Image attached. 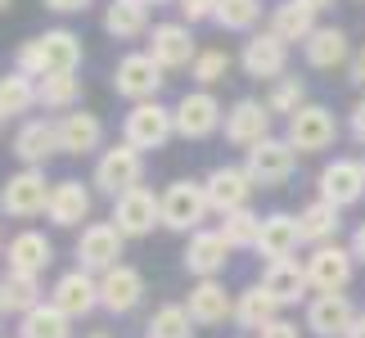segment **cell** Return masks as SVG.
Here are the masks:
<instances>
[{
    "label": "cell",
    "instance_id": "6da1fadb",
    "mask_svg": "<svg viewBox=\"0 0 365 338\" xmlns=\"http://www.w3.org/2000/svg\"><path fill=\"white\" fill-rule=\"evenodd\" d=\"M81 68V36L73 27H46L41 36L23 41L19 50H14V73L23 77H50V73H77Z\"/></svg>",
    "mask_w": 365,
    "mask_h": 338
},
{
    "label": "cell",
    "instance_id": "7a4b0ae2",
    "mask_svg": "<svg viewBox=\"0 0 365 338\" xmlns=\"http://www.w3.org/2000/svg\"><path fill=\"white\" fill-rule=\"evenodd\" d=\"M91 185L108 194V199H122L126 190L145 185V153L131 149L126 140H118V145H108L100 158H95V172H91Z\"/></svg>",
    "mask_w": 365,
    "mask_h": 338
},
{
    "label": "cell",
    "instance_id": "3957f363",
    "mask_svg": "<svg viewBox=\"0 0 365 338\" xmlns=\"http://www.w3.org/2000/svg\"><path fill=\"white\" fill-rule=\"evenodd\" d=\"M207 217H212V203H207L203 180L180 176V180H172V185L163 190V225H167V230L194 235V230H203Z\"/></svg>",
    "mask_w": 365,
    "mask_h": 338
},
{
    "label": "cell",
    "instance_id": "277c9868",
    "mask_svg": "<svg viewBox=\"0 0 365 338\" xmlns=\"http://www.w3.org/2000/svg\"><path fill=\"white\" fill-rule=\"evenodd\" d=\"M50 190H54V180H46L41 167H19L0 185V212L14 221H32L50 208Z\"/></svg>",
    "mask_w": 365,
    "mask_h": 338
},
{
    "label": "cell",
    "instance_id": "5b68a950",
    "mask_svg": "<svg viewBox=\"0 0 365 338\" xmlns=\"http://www.w3.org/2000/svg\"><path fill=\"white\" fill-rule=\"evenodd\" d=\"M244 172L252 176L257 190H279L298 172V149H293L284 135H271V140H262V145H252L244 153Z\"/></svg>",
    "mask_w": 365,
    "mask_h": 338
},
{
    "label": "cell",
    "instance_id": "8992f818",
    "mask_svg": "<svg viewBox=\"0 0 365 338\" xmlns=\"http://www.w3.org/2000/svg\"><path fill=\"white\" fill-rule=\"evenodd\" d=\"M163 86H167V73L149 59V50L122 54L118 68H113V91H118V100H126V104H149V100H158Z\"/></svg>",
    "mask_w": 365,
    "mask_h": 338
},
{
    "label": "cell",
    "instance_id": "52a82bcc",
    "mask_svg": "<svg viewBox=\"0 0 365 338\" xmlns=\"http://www.w3.org/2000/svg\"><path fill=\"white\" fill-rule=\"evenodd\" d=\"M172 135H176V118H172V108L158 104V100L131 104V113L122 118V140H126L131 149H140V153L163 149Z\"/></svg>",
    "mask_w": 365,
    "mask_h": 338
},
{
    "label": "cell",
    "instance_id": "ba28073f",
    "mask_svg": "<svg viewBox=\"0 0 365 338\" xmlns=\"http://www.w3.org/2000/svg\"><path fill=\"white\" fill-rule=\"evenodd\" d=\"M307 280H312V293H347L356 275V257L347 244H320L302 257Z\"/></svg>",
    "mask_w": 365,
    "mask_h": 338
},
{
    "label": "cell",
    "instance_id": "9c48e42d",
    "mask_svg": "<svg viewBox=\"0 0 365 338\" xmlns=\"http://www.w3.org/2000/svg\"><path fill=\"white\" fill-rule=\"evenodd\" d=\"M284 140L298 153H325V149H334V140H339V118H334V108H325V104H302L284 122Z\"/></svg>",
    "mask_w": 365,
    "mask_h": 338
},
{
    "label": "cell",
    "instance_id": "30bf717a",
    "mask_svg": "<svg viewBox=\"0 0 365 338\" xmlns=\"http://www.w3.org/2000/svg\"><path fill=\"white\" fill-rule=\"evenodd\" d=\"M172 118H176V135L180 140H207L226 126V108L212 91H185L180 100L172 104Z\"/></svg>",
    "mask_w": 365,
    "mask_h": 338
},
{
    "label": "cell",
    "instance_id": "8fae6325",
    "mask_svg": "<svg viewBox=\"0 0 365 338\" xmlns=\"http://www.w3.org/2000/svg\"><path fill=\"white\" fill-rule=\"evenodd\" d=\"M149 59L163 68V73H180V68H194V59H199V41H194V32L185 23H153L149 27Z\"/></svg>",
    "mask_w": 365,
    "mask_h": 338
},
{
    "label": "cell",
    "instance_id": "7c38bea8",
    "mask_svg": "<svg viewBox=\"0 0 365 338\" xmlns=\"http://www.w3.org/2000/svg\"><path fill=\"white\" fill-rule=\"evenodd\" d=\"M122 230V239H145L153 235V225H163V194H153L149 185L126 190L122 199H113V217H108Z\"/></svg>",
    "mask_w": 365,
    "mask_h": 338
},
{
    "label": "cell",
    "instance_id": "4fadbf2b",
    "mask_svg": "<svg viewBox=\"0 0 365 338\" xmlns=\"http://www.w3.org/2000/svg\"><path fill=\"white\" fill-rule=\"evenodd\" d=\"M122 230L113 221H91V225H81V235H77V266L81 271H91V275H104V271H113V266H122Z\"/></svg>",
    "mask_w": 365,
    "mask_h": 338
},
{
    "label": "cell",
    "instance_id": "5bb4252c",
    "mask_svg": "<svg viewBox=\"0 0 365 338\" xmlns=\"http://www.w3.org/2000/svg\"><path fill=\"white\" fill-rule=\"evenodd\" d=\"M316 199H325L334 203L343 212V208H356L365 199V163L361 158H334L320 167V176H316Z\"/></svg>",
    "mask_w": 365,
    "mask_h": 338
},
{
    "label": "cell",
    "instance_id": "9a60e30c",
    "mask_svg": "<svg viewBox=\"0 0 365 338\" xmlns=\"http://www.w3.org/2000/svg\"><path fill=\"white\" fill-rule=\"evenodd\" d=\"M240 68H244V77L271 86V81H279L289 73V46L275 32H252L240 50Z\"/></svg>",
    "mask_w": 365,
    "mask_h": 338
},
{
    "label": "cell",
    "instance_id": "2e32d148",
    "mask_svg": "<svg viewBox=\"0 0 365 338\" xmlns=\"http://www.w3.org/2000/svg\"><path fill=\"white\" fill-rule=\"evenodd\" d=\"M9 153L23 167H41V172H46V163L54 158V153H63L59 149V122L54 118H23L19 131H14Z\"/></svg>",
    "mask_w": 365,
    "mask_h": 338
},
{
    "label": "cell",
    "instance_id": "e0dca14e",
    "mask_svg": "<svg viewBox=\"0 0 365 338\" xmlns=\"http://www.w3.org/2000/svg\"><path fill=\"white\" fill-rule=\"evenodd\" d=\"M361 312L352 307L347 293H312L307 298V329L316 338H347Z\"/></svg>",
    "mask_w": 365,
    "mask_h": 338
},
{
    "label": "cell",
    "instance_id": "ac0fdd59",
    "mask_svg": "<svg viewBox=\"0 0 365 338\" xmlns=\"http://www.w3.org/2000/svg\"><path fill=\"white\" fill-rule=\"evenodd\" d=\"M203 190H207V203H212V212L217 217H230V212H240V208H248L252 199V176L244 172V167H235V163H217L212 172L203 176Z\"/></svg>",
    "mask_w": 365,
    "mask_h": 338
},
{
    "label": "cell",
    "instance_id": "d6986e66",
    "mask_svg": "<svg viewBox=\"0 0 365 338\" xmlns=\"http://www.w3.org/2000/svg\"><path fill=\"white\" fill-rule=\"evenodd\" d=\"M50 302L59 307V312H63L68 320H81V316L100 312V275L81 271V266L63 271V275L50 285Z\"/></svg>",
    "mask_w": 365,
    "mask_h": 338
},
{
    "label": "cell",
    "instance_id": "ffe728a7",
    "mask_svg": "<svg viewBox=\"0 0 365 338\" xmlns=\"http://www.w3.org/2000/svg\"><path fill=\"white\" fill-rule=\"evenodd\" d=\"M271 108H266L262 100H252V95H244V100H235L230 108H226V140L235 149H252V145H262V140H271Z\"/></svg>",
    "mask_w": 365,
    "mask_h": 338
},
{
    "label": "cell",
    "instance_id": "44dd1931",
    "mask_svg": "<svg viewBox=\"0 0 365 338\" xmlns=\"http://www.w3.org/2000/svg\"><path fill=\"white\" fill-rule=\"evenodd\" d=\"M230 262V244L221 239V230H194L185 239V252H180V266H185V275L194 280H221V271H226Z\"/></svg>",
    "mask_w": 365,
    "mask_h": 338
},
{
    "label": "cell",
    "instance_id": "7402d4cb",
    "mask_svg": "<svg viewBox=\"0 0 365 338\" xmlns=\"http://www.w3.org/2000/svg\"><path fill=\"white\" fill-rule=\"evenodd\" d=\"M185 312L194 316V325H203V329L226 325V320H235V293L221 285V280H194V289L185 298Z\"/></svg>",
    "mask_w": 365,
    "mask_h": 338
},
{
    "label": "cell",
    "instance_id": "603a6c76",
    "mask_svg": "<svg viewBox=\"0 0 365 338\" xmlns=\"http://www.w3.org/2000/svg\"><path fill=\"white\" fill-rule=\"evenodd\" d=\"M140 298H145V275H140L131 262H122V266H113V271L100 275V307L108 316L135 312Z\"/></svg>",
    "mask_w": 365,
    "mask_h": 338
},
{
    "label": "cell",
    "instance_id": "cb8c5ba5",
    "mask_svg": "<svg viewBox=\"0 0 365 338\" xmlns=\"http://www.w3.org/2000/svg\"><path fill=\"white\" fill-rule=\"evenodd\" d=\"M54 122H59V149L63 153H73V158H86V153L100 158L104 153V122L95 118V113L73 108V113H63V118H54Z\"/></svg>",
    "mask_w": 365,
    "mask_h": 338
},
{
    "label": "cell",
    "instance_id": "d4e9b609",
    "mask_svg": "<svg viewBox=\"0 0 365 338\" xmlns=\"http://www.w3.org/2000/svg\"><path fill=\"white\" fill-rule=\"evenodd\" d=\"M302 244V230H298V212H266L262 217V230H257V257L262 262H284L293 257Z\"/></svg>",
    "mask_w": 365,
    "mask_h": 338
},
{
    "label": "cell",
    "instance_id": "484cf974",
    "mask_svg": "<svg viewBox=\"0 0 365 338\" xmlns=\"http://www.w3.org/2000/svg\"><path fill=\"white\" fill-rule=\"evenodd\" d=\"M46 221H50V225H59V230H73V225L91 221V190L81 185L77 176L54 180V190H50V208H46Z\"/></svg>",
    "mask_w": 365,
    "mask_h": 338
},
{
    "label": "cell",
    "instance_id": "4316f807",
    "mask_svg": "<svg viewBox=\"0 0 365 338\" xmlns=\"http://www.w3.org/2000/svg\"><path fill=\"white\" fill-rule=\"evenodd\" d=\"M262 289L271 293L279 307H298V302H307V293H312V280H307V266L298 257H284V262H266Z\"/></svg>",
    "mask_w": 365,
    "mask_h": 338
},
{
    "label": "cell",
    "instance_id": "83f0119b",
    "mask_svg": "<svg viewBox=\"0 0 365 338\" xmlns=\"http://www.w3.org/2000/svg\"><path fill=\"white\" fill-rule=\"evenodd\" d=\"M54 262V244L41 230H19L5 244V271H19V275H46Z\"/></svg>",
    "mask_w": 365,
    "mask_h": 338
},
{
    "label": "cell",
    "instance_id": "f1b7e54d",
    "mask_svg": "<svg viewBox=\"0 0 365 338\" xmlns=\"http://www.w3.org/2000/svg\"><path fill=\"white\" fill-rule=\"evenodd\" d=\"M352 41H347L343 27H316L312 41L302 46V59L307 68H316V73H334V68H347L352 63Z\"/></svg>",
    "mask_w": 365,
    "mask_h": 338
},
{
    "label": "cell",
    "instance_id": "f546056e",
    "mask_svg": "<svg viewBox=\"0 0 365 338\" xmlns=\"http://www.w3.org/2000/svg\"><path fill=\"white\" fill-rule=\"evenodd\" d=\"M316 9L298 5V0H279V5H271V23H266V32H275L284 46H307L316 32Z\"/></svg>",
    "mask_w": 365,
    "mask_h": 338
},
{
    "label": "cell",
    "instance_id": "4dcf8cb0",
    "mask_svg": "<svg viewBox=\"0 0 365 338\" xmlns=\"http://www.w3.org/2000/svg\"><path fill=\"white\" fill-rule=\"evenodd\" d=\"M275 320H279V302L262 289V280L235 293V325H240V329L262 334L266 325H275Z\"/></svg>",
    "mask_w": 365,
    "mask_h": 338
},
{
    "label": "cell",
    "instance_id": "1f68e13d",
    "mask_svg": "<svg viewBox=\"0 0 365 338\" xmlns=\"http://www.w3.org/2000/svg\"><path fill=\"white\" fill-rule=\"evenodd\" d=\"M298 230H302V244H339V230H343V212L325 199H312L307 208H298Z\"/></svg>",
    "mask_w": 365,
    "mask_h": 338
},
{
    "label": "cell",
    "instance_id": "d6a6232c",
    "mask_svg": "<svg viewBox=\"0 0 365 338\" xmlns=\"http://www.w3.org/2000/svg\"><path fill=\"white\" fill-rule=\"evenodd\" d=\"M104 32L113 41L149 36V5L145 0H108L104 5Z\"/></svg>",
    "mask_w": 365,
    "mask_h": 338
},
{
    "label": "cell",
    "instance_id": "836d02e7",
    "mask_svg": "<svg viewBox=\"0 0 365 338\" xmlns=\"http://www.w3.org/2000/svg\"><path fill=\"white\" fill-rule=\"evenodd\" d=\"M81 100V77L77 73H50V77H41L36 81V104L46 108V113H73Z\"/></svg>",
    "mask_w": 365,
    "mask_h": 338
},
{
    "label": "cell",
    "instance_id": "e575fe53",
    "mask_svg": "<svg viewBox=\"0 0 365 338\" xmlns=\"http://www.w3.org/2000/svg\"><path fill=\"white\" fill-rule=\"evenodd\" d=\"M0 302H5L9 316H27L32 307L46 302V289H41V275H19V271H5V280H0Z\"/></svg>",
    "mask_w": 365,
    "mask_h": 338
},
{
    "label": "cell",
    "instance_id": "d590c367",
    "mask_svg": "<svg viewBox=\"0 0 365 338\" xmlns=\"http://www.w3.org/2000/svg\"><path fill=\"white\" fill-rule=\"evenodd\" d=\"M14 338H73V320L46 298L41 307H32V312L19 320V334Z\"/></svg>",
    "mask_w": 365,
    "mask_h": 338
},
{
    "label": "cell",
    "instance_id": "8d00e7d4",
    "mask_svg": "<svg viewBox=\"0 0 365 338\" xmlns=\"http://www.w3.org/2000/svg\"><path fill=\"white\" fill-rule=\"evenodd\" d=\"M262 104L271 108V118H293V113H298L302 104H307V86H302V77L298 73H284L279 81H271V86H266V95H262Z\"/></svg>",
    "mask_w": 365,
    "mask_h": 338
},
{
    "label": "cell",
    "instance_id": "74e56055",
    "mask_svg": "<svg viewBox=\"0 0 365 338\" xmlns=\"http://www.w3.org/2000/svg\"><path fill=\"white\" fill-rule=\"evenodd\" d=\"M145 338H194V316L185 312V302H163L145 320Z\"/></svg>",
    "mask_w": 365,
    "mask_h": 338
},
{
    "label": "cell",
    "instance_id": "f35d334b",
    "mask_svg": "<svg viewBox=\"0 0 365 338\" xmlns=\"http://www.w3.org/2000/svg\"><path fill=\"white\" fill-rule=\"evenodd\" d=\"M0 108L5 118H23V113L36 108V81L23 73H5L0 77Z\"/></svg>",
    "mask_w": 365,
    "mask_h": 338
},
{
    "label": "cell",
    "instance_id": "ab89813d",
    "mask_svg": "<svg viewBox=\"0 0 365 338\" xmlns=\"http://www.w3.org/2000/svg\"><path fill=\"white\" fill-rule=\"evenodd\" d=\"M221 239L230 244V252H244V248H257V230H262V217L252 208H240V212L221 217Z\"/></svg>",
    "mask_w": 365,
    "mask_h": 338
},
{
    "label": "cell",
    "instance_id": "60d3db41",
    "mask_svg": "<svg viewBox=\"0 0 365 338\" xmlns=\"http://www.w3.org/2000/svg\"><path fill=\"white\" fill-rule=\"evenodd\" d=\"M221 32H248L262 23V0H217V19Z\"/></svg>",
    "mask_w": 365,
    "mask_h": 338
},
{
    "label": "cell",
    "instance_id": "b9f144b4",
    "mask_svg": "<svg viewBox=\"0 0 365 338\" xmlns=\"http://www.w3.org/2000/svg\"><path fill=\"white\" fill-rule=\"evenodd\" d=\"M230 54L226 50H199V59H194V68H190V77L199 81V91H212L217 81H226V73H230Z\"/></svg>",
    "mask_w": 365,
    "mask_h": 338
},
{
    "label": "cell",
    "instance_id": "7bdbcfd3",
    "mask_svg": "<svg viewBox=\"0 0 365 338\" xmlns=\"http://www.w3.org/2000/svg\"><path fill=\"white\" fill-rule=\"evenodd\" d=\"M176 9H180V23L185 27L217 19V0H176Z\"/></svg>",
    "mask_w": 365,
    "mask_h": 338
},
{
    "label": "cell",
    "instance_id": "ee69618b",
    "mask_svg": "<svg viewBox=\"0 0 365 338\" xmlns=\"http://www.w3.org/2000/svg\"><path fill=\"white\" fill-rule=\"evenodd\" d=\"M347 131H352L356 145H365V95L352 104V113H347Z\"/></svg>",
    "mask_w": 365,
    "mask_h": 338
},
{
    "label": "cell",
    "instance_id": "f6af8a7d",
    "mask_svg": "<svg viewBox=\"0 0 365 338\" xmlns=\"http://www.w3.org/2000/svg\"><path fill=\"white\" fill-rule=\"evenodd\" d=\"M257 338H302V329L293 325V320H284V316H279L275 325H266V329H262Z\"/></svg>",
    "mask_w": 365,
    "mask_h": 338
},
{
    "label": "cell",
    "instance_id": "bcb514c9",
    "mask_svg": "<svg viewBox=\"0 0 365 338\" xmlns=\"http://www.w3.org/2000/svg\"><path fill=\"white\" fill-rule=\"evenodd\" d=\"M95 5V0H46V9H54V14H86Z\"/></svg>",
    "mask_w": 365,
    "mask_h": 338
},
{
    "label": "cell",
    "instance_id": "7dc6e473",
    "mask_svg": "<svg viewBox=\"0 0 365 338\" xmlns=\"http://www.w3.org/2000/svg\"><path fill=\"white\" fill-rule=\"evenodd\" d=\"M347 81H352V86H361L365 91V46L352 54V63H347Z\"/></svg>",
    "mask_w": 365,
    "mask_h": 338
},
{
    "label": "cell",
    "instance_id": "c3c4849f",
    "mask_svg": "<svg viewBox=\"0 0 365 338\" xmlns=\"http://www.w3.org/2000/svg\"><path fill=\"white\" fill-rule=\"evenodd\" d=\"M347 248H352V257H356V262H365V221L352 230V244H347Z\"/></svg>",
    "mask_w": 365,
    "mask_h": 338
},
{
    "label": "cell",
    "instance_id": "681fc988",
    "mask_svg": "<svg viewBox=\"0 0 365 338\" xmlns=\"http://www.w3.org/2000/svg\"><path fill=\"white\" fill-rule=\"evenodd\" d=\"M298 5H307V9H316V14H325V9H334V0H298Z\"/></svg>",
    "mask_w": 365,
    "mask_h": 338
},
{
    "label": "cell",
    "instance_id": "f907efd6",
    "mask_svg": "<svg viewBox=\"0 0 365 338\" xmlns=\"http://www.w3.org/2000/svg\"><path fill=\"white\" fill-rule=\"evenodd\" d=\"M347 338H365V316H361L356 325H352V334H347Z\"/></svg>",
    "mask_w": 365,
    "mask_h": 338
},
{
    "label": "cell",
    "instance_id": "816d5d0a",
    "mask_svg": "<svg viewBox=\"0 0 365 338\" xmlns=\"http://www.w3.org/2000/svg\"><path fill=\"white\" fill-rule=\"evenodd\" d=\"M145 5H176V0H145Z\"/></svg>",
    "mask_w": 365,
    "mask_h": 338
},
{
    "label": "cell",
    "instance_id": "f5cc1de1",
    "mask_svg": "<svg viewBox=\"0 0 365 338\" xmlns=\"http://www.w3.org/2000/svg\"><path fill=\"white\" fill-rule=\"evenodd\" d=\"M5 9H9V0H0V14H5Z\"/></svg>",
    "mask_w": 365,
    "mask_h": 338
},
{
    "label": "cell",
    "instance_id": "db71d44e",
    "mask_svg": "<svg viewBox=\"0 0 365 338\" xmlns=\"http://www.w3.org/2000/svg\"><path fill=\"white\" fill-rule=\"evenodd\" d=\"M0 126H5V108H0Z\"/></svg>",
    "mask_w": 365,
    "mask_h": 338
},
{
    "label": "cell",
    "instance_id": "11a10c76",
    "mask_svg": "<svg viewBox=\"0 0 365 338\" xmlns=\"http://www.w3.org/2000/svg\"><path fill=\"white\" fill-rule=\"evenodd\" d=\"M91 338H108V334H91Z\"/></svg>",
    "mask_w": 365,
    "mask_h": 338
},
{
    "label": "cell",
    "instance_id": "9f6ffc18",
    "mask_svg": "<svg viewBox=\"0 0 365 338\" xmlns=\"http://www.w3.org/2000/svg\"><path fill=\"white\" fill-rule=\"evenodd\" d=\"M0 316H5V302H0Z\"/></svg>",
    "mask_w": 365,
    "mask_h": 338
},
{
    "label": "cell",
    "instance_id": "6f0895ef",
    "mask_svg": "<svg viewBox=\"0 0 365 338\" xmlns=\"http://www.w3.org/2000/svg\"><path fill=\"white\" fill-rule=\"evenodd\" d=\"M361 163H365V158H361Z\"/></svg>",
    "mask_w": 365,
    "mask_h": 338
}]
</instances>
